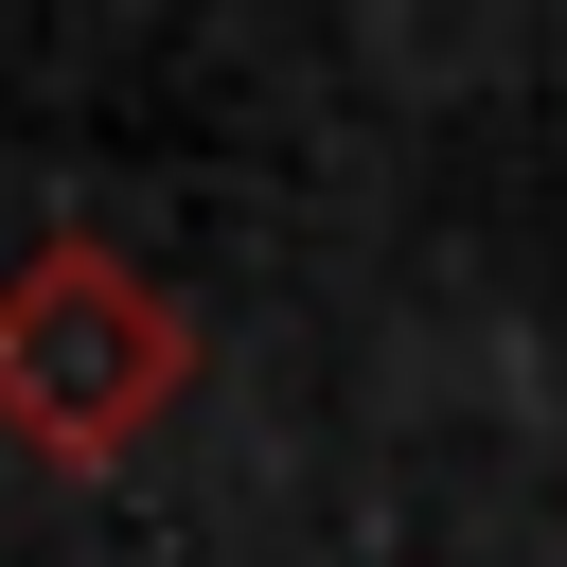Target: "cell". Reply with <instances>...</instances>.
I'll return each mask as SVG.
<instances>
[{
  "label": "cell",
  "mask_w": 567,
  "mask_h": 567,
  "mask_svg": "<svg viewBox=\"0 0 567 567\" xmlns=\"http://www.w3.org/2000/svg\"><path fill=\"white\" fill-rule=\"evenodd\" d=\"M177 390H195V319L177 284H142V248L53 230L0 266V443H35L53 478H106L177 425Z\"/></svg>",
  "instance_id": "1"
}]
</instances>
